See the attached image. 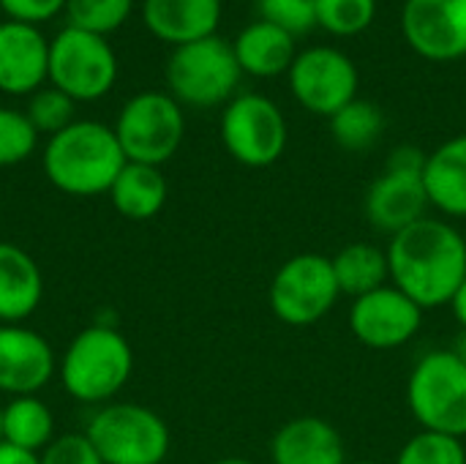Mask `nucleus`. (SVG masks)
<instances>
[{
	"label": "nucleus",
	"mask_w": 466,
	"mask_h": 464,
	"mask_svg": "<svg viewBox=\"0 0 466 464\" xmlns=\"http://www.w3.org/2000/svg\"><path fill=\"white\" fill-rule=\"evenodd\" d=\"M390 284L423 312L453 301L466 279V238L445 219L423 216L388 243Z\"/></svg>",
	"instance_id": "obj_1"
},
{
	"label": "nucleus",
	"mask_w": 466,
	"mask_h": 464,
	"mask_svg": "<svg viewBox=\"0 0 466 464\" xmlns=\"http://www.w3.org/2000/svg\"><path fill=\"white\" fill-rule=\"evenodd\" d=\"M115 129L98 120H74L44 148V172L55 189L71 197L106 194L126 167Z\"/></svg>",
	"instance_id": "obj_2"
},
{
	"label": "nucleus",
	"mask_w": 466,
	"mask_h": 464,
	"mask_svg": "<svg viewBox=\"0 0 466 464\" xmlns=\"http://www.w3.org/2000/svg\"><path fill=\"white\" fill-rule=\"evenodd\" d=\"M134 372V350L128 339L109 323L79 331L63 353V388L85 405H106L117 397Z\"/></svg>",
	"instance_id": "obj_3"
},
{
	"label": "nucleus",
	"mask_w": 466,
	"mask_h": 464,
	"mask_svg": "<svg viewBox=\"0 0 466 464\" xmlns=\"http://www.w3.org/2000/svg\"><path fill=\"white\" fill-rule=\"evenodd\" d=\"M407 405L426 432L466 440V364L453 350H429L410 372Z\"/></svg>",
	"instance_id": "obj_4"
},
{
	"label": "nucleus",
	"mask_w": 466,
	"mask_h": 464,
	"mask_svg": "<svg viewBox=\"0 0 466 464\" xmlns=\"http://www.w3.org/2000/svg\"><path fill=\"white\" fill-rule=\"evenodd\" d=\"M104 464H164L172 449L167 421L131 402H106L85 429Z\"/></svg>",
	"instance_id": "obj_5"
},
{
	"label": "nucleus",
	"mask_w": 466,
	"mask_h": 464,
	"mask_svg": "<svg viewBox=\"0 0 466 464\" xmlns=\"http://www.w3.org/2000/svg\"><path fill=\"white\" fill-rule=\"evenodd\" d=\"M240 66L232 44L218 36L175 46L167 63V85L169 96L180 107L210 109L218 104H229L240 85Z\"/></svg>",
	"instance_id": "obj_6"
},
{
	"label": "nucleus",
	"mask_w": 466,
	"mask_h": 464,
	"mask_svg": "<svg viewBox=\"0 0 466 464\" xmlns=\"http://www.w3.org/2000/svg\"><path fill=\"white\" fill-rule=\"evenodd\" d=\"M341 298L333 263L325 254H295L273 273L268 304L270 312L292 328H306L328 317Z\"/></svg>",
	"instance_id": "obj_7"
},
{
	"label": "nucleus",
	"mask_w": 466,
	"mask_h": 464,
	"mask_svg": "<svg viewBox=\"0 0 466 464\" xmlns=\"http://www.w3.org/2000/svg\"><path fill=\"white\" fill-rule=\"evenodd\" d=\"M183 134V107L161 90H145L128 98L115 123V137L126 159L150 167L169 161L177 153Z\"/></svg>",
	"instance_id": "obj_8"
},
{
	"label": "nucleus",
	"mask_w": 466,
	"mask_h": 464,
	"mask_svg": "<svg viewBox=\"0 0 466 464\" xmlns=\"http://www.w3.org/2000/svg\"><path fill=\"white\" fill-rule=\"evenodd\" d=\"M287 118L262 93H238L221 112V142L227 153L251 170L276 164L287 150Z\"/></svg>",
	"instance_id": "obj_9"
},
{
	"label": "nucleus",
	"mask_w": 466,
	"mask_h": 464,
	"mask_svg": "<svg viewBox=\"0 0 466 464\" xmlns=\"http://www.w3.org/2000/svg\"><path fill=\"white\" fill-rule=\"evenodd\" d=\"M117 57L104 36L63 27L49 41V82L74 101H96L112 90Z\"/></svg>",
	"instance_id": "obj_10"
},
{
	"label": "nucleus",
	"mask_w": 466,
	"mask_h": 464,
	"mask_svg": "<svg viewBox=\"0 0 466 464\" xmlns=\"http://www.w3.org/2000/svg\"><path fill=\"white\" fill-rule=\"evenodd\" d=\"M287 79L295 101L303 109L328 120L341 107L358 98V85H360L355 60L347 52L325 44L298 52V57L287 71Z\"/></svg>",
	"instance_id": "obj_11"
},
{
	"label": "nucleus",
	"mask_w": 466,
	"mask_h": 464,
	"mask_svg": "<svg viewBox=\"0 0 466 464\" xmlns=\"http://www.w3.org/2000/svg\"><path fill=\"white\" fill-rule=\"evenodd\" d=\"M352 336L369 350H399L423 328V309L399 287L385 284L352 301L347 314Z\"/></svg>",
	"instance_id": "obj_12"
},
{
	"label": "nucleus",
	"mask_w": 466,
	"mask_h": 464,
	"mask_svg": "<svg viewBox=\"0 0 466 464\" xmlns=\"http://www.w3.org/2000/svg\"><path fill=\"white\" fill-rule=\"evenodd\" d=\"M401 33L423 60H461L466 57V0H407Z\"/></svg>",
	"instance_id": "obj_13"
},
{
	"label": "nucleus",
	"mask_w": 466,
	"mask_h": 464,
	"mask_svg": "<svg viewBox=\"0 0 466 464\" xmlns=\"http://www.w3.org/2000/svg\"><path fill=\"white\" fill-rule=\"evenodd\" d=\"M429 194L423 186V172L385 167L366 191V222L385 235H396L410 224L420 222L429 211Z\"/></svg>",
	"instance_id": "obj_14"
},
{
	"label": "nucleus",
	"mask_w": 466,
	"mask_h": 464,
	"mask_svg": "<svg viewBox=\"0 0 466 464\" xmlns=\"http://www.w3.org/2000/svg\"><path fill=\"white\" fill-rule=\"evenodd\" d=\"M55 369V350L38 331L0 323V394L35 397Z\"/></svg>",
	"instance_id": "obj_15"
},
{
	"label": "nucleus",
	"mask_w": 466,
	"mask_h": 464,
	"mask_svg": "<svg viewBox=\"0 0 466 464\" xmlns=\"http://www.w3.org/2000/svg\"><path fill=\"white\" fill-rule=\"evenodd\" d=\"M49 79V41L25 22H0V90L33 96Z\"/></svg>",
	"instance_id": "obj_16"
},
{
	"label": "nucleus",
	"mask_w": 466,
	"mask_h": 464,
	"mask_svg": "<svg viewBox=\"0 0 466 464\" xmlns=\"http://www.w3.org/2000/svg\"><path fill=\"white\" fill-rule=\"evenodd\" d=\"M273 464H347V449L339 429L319 416L287 421L270 440Z\"/></svg>",
	"instance_id": "obj_17"
},
{
	"label": "nucleus",
	"mask_w": 466,
	"mask_h": 464,
	"mask_svg": "<svg viewBox=\"0 0 466 464\" xmlns=\"http://www.w3.org/2000/svg\"><path fill=\"white\" fill-rule=\"evenodd\" d=\"M142 19L158 41L183 46L216 36L221 0H145Z\"/></svg>",
	"instance_id": "obj_18"
},
{
	"label": "nucleus",
	"mask_w": 466,
	"mask_h": 464,
	"mask_svg": "<svg viewBox=\"0 0 466 464\" xmlns=\"http://www.w3.org/2000/svg\"><path fill=\"white\" fill-rule=\"evenodd\" d=\"M44 298L38 263L16 243L0 241V323L22 325Z\"/></svg>",
	"instance_id": "obj_19"
},
{
	"label": "nucleus",
	"mask_w": 466,
	"mask_h": 464,
	"mask_svg": "<svg viewBox=\"0 0 466 464\" xmlns=\"http://www.w3.org/2000/svg\"><path fill=\"white\" fill-rule=\"evenodd\" d=\"M423 186L431 208L448 219H466V134L445 139L426 156Z\"/></svg>",
	"instance_id": "obj_20"
},
{
	"label": "nucleus",
	"mask_w": 466,
	"mask_h": 464,
	"mask_svg": "<svg viewBox=\"0 0 466 464\" xmlns=\"http://www.w3.org/2000/svg\"><path fill=\"white\" fill-rule=\"evenodd\" d=\"M232 49H235L240 71L259 77V79L287 74L292 60L298 57L295 36L268 19H257L246 25L238 33Z\"/></svg>",
	"instance_id": "obj_21"
},
{
	"label": "nucleus",
	"mask_w": 466,
	"mask_h": 464,
	"mask_svg": "<svg viewBox=\"0 0 466 464\" xmlns=\"http://www.w3.org/2000/svg\"><path fill=\"white\" fill-rule=\"evenodd\" d=\"M106 194L120 216L131 222H147L161 213L169 189L161 167L126 161V167L120 170Z\"/></svg>",
	"instance_id": "obj_22"
},
{
	"label": "nucleus",
	"mask_w": 466,
	"mask_h": 464,
	"mask_svg": "<svg viewBox=\"0 0 466 464\" xmlns=\"http://www.w3.org/2000/svg\"><path fill=\"white\" fill-rule=\"evenodd\" d=\"M330 263L341 295H350L352 301L390 284L388 252L380 249L377 243L369 241L347 243L344 249L336 252V257H330Z\"/></svg>",
	"instance_id": "obj_23"
},
{
	"label": "nucleus",
	"mask_w": 466,
	"mask_h": 464,
	"mask_svg": "<svg viewBox=\"0 0 466 464\" xmlns=\"http://www.w3.org/2000/svg\"><path fill=\"white\" fill-rule=\"evenodd\" d=\"M55 440V416L38 397H14L3 407V443L41 454Z\"/></svg>",
	"instance_id": "obj_24"
},
{
	"label": "nucleus",
	"mask_w": 466,
	"mask_h": 464,
	"mask_svg": "<svg viewBox=\"0 0 466 464\" xmlns=\"http://www.w3.org/2000/svg\"><path fill=\"white\" fill-rule=\"evenodd\" d=\"M330 134L339 148L363 153L385 134V112L366 98H355L330 118Z\"/></svg>",
	"instance_id": "obj_25"
},
{
	"label": "nucleus",
	"mask_w": 466,
	"mask_h": 464,
	"mask_svg": "<svg viewBox=\"0 0 466 464\" xmlns=\"http://www.w3.org/2000/svg\"><path fill=\"white\" fill-rule=\"evenodd\" d=\"M377 16V0H317V27L350 38L363 33Z\"/></svg>",
	"instance_id": "obj_26"
},
{
	"label": "nucleus",
	"mask_w": 466,
	"mask_h": 464,
	"mask_svg": "<svg viewBox=\"0 0 466 464\" xmlns=\"http://www.w3.org/2000/svg\"><path fill=\"white\" fill-rule=\"evenodd\" d=\"M134 0H66V14H68V25L104 36L117 30L128 14H131Z\"/></svg>",
	"instance_id": "obj_27"
},
{
	"label": "nucleus",
	"mask_w": 466,
	"mask_h": 464,
	"mask_svg": "<svg viewBox=\"0 0 466 464\" xmlns=\"http://www.w3.org/2000/svg\"><path fill=\"white\" fill-rule=\"evenodd\" d=\"M393 464H466V446L459 438L420 429L401 446Z\"/></svg>",
	"instance_id": "obj_28"
},
{
	"label": "nucleus",
	"mask_w": 466,
	"mask_h": 464,
	"mask_svg": "<svg viewBox=\"0 0 466 464\" xmlns=\"http://www.w3.org/2000/svg\"><path fill=\"white\" fill-rule=\"evenodd\" d=\"M38 145V131L30 118L19 109L0 107V167L22 164L33 156Z\"/></svg>",
	"instance_id": "obj_29"
},
{
	"label": "nucleus",
	"mask_w": 466,
	"mask_h": 464,
	"mask_svg": "<svg viewBox=\"0 0 466 464\" xmlns=\"http://www.w3.org/2000/svg\"><path fill=\"white\" fill-rule=\"evenodd\" d=\"M25 115L30 118L38 134L55 137L57 131L74 123V98H68L57 88H41L30 96Z\"/></svg>",
	"instance_id": "obj_30"
},
{
	"label": "nucleus",
	"mask_w": 466,
	"mask_h": 464,
	"mask_svg": "<svg viewBox=\"0 0 466 464\" xmlns=\"http://www.w3.org/2000/svg\"><path fill=\"white\" fill-rule=\"evenodd\" d=\"M259 19L284 27L292 36L309 33L317 25V0H257Z\"/></svg>",
	"instance_id": "obj_31"
},
{
	"label": "nucleus",
	"mask_w": 466,
	"mask_h": 464,
	"mask_svg": "<svg viewBox=\"0 0 466 464\" xmlns=\"http://www.w3.org/2000/svg\"><path fill=\"white\" fill-rule=\"evenodd\" d=\"M41 464H104L98 457V451L93 449V443L87 440V435L82 432H68L55 438L41 454H38Z\"/></svg>",
	"instance_id": "obj_32"
},
{
	"label": "nucleus",
	"mask_w": 466,
	"mask_h": 464,
	"mask_svg": "<svg viewBox=\"0 0 466 464\" xmlns=\"http://www.w3.org/2000/svg\"><path fill=\"white\" fill-rule=\"evenodd\" d=\"M0 8L8 14L11 22H25V25H38L52 19L66 8V0H0Z\"/></svg>",
	"instance_id": "obj_33"
},
{
	"label": "nucleus",
	"mask_w": 466,
	"mask_h": 464,
	"mask_svg": "<svg viewBox=\"0 0 466 464\" xmlns=\"http://www.w3.org/2000/svg\"><path fill=\"white\" fill-rule=\"evenodd\" d=\"M426 156H429V153H423V150H420V148H415V145H399V148H393V150H390V156H388V164H385V167L410 170V172H423V167H426Z\"/></svg>",
	"instance_id": "obj_34"
},
{
	"label": "nucleus",
	"mask_w": 466,
	"mask_h": 464,
	"mask_svg": "<svg viewBox=\"0 0 466 464\" xmlns=\"http://www.w3.org/2000/svg\"><path fill=\"white\" fill-rule=\"evenodd\" d=\"M0 464H41V462H38V454L22 451V449H14V446H8V443H0Z\"/></svg>",
	"instance_id": "obj_35"
},
{
	"label": "nucleus",
	"mask_w": 466,
	"mask_h": 464,
	"mask_svg": "<svg viewBox=\"0 0 466 464\" xmlns=\"http://www.w3.org/2000/svg\"><path fill=\"white\" fill-rule=\"evenodd\" d=\"M451 309H453V317H456V323L461 325V331H466V279L464 284L459 287V293L453 295Z\"/></svg>",
	"instance_id": "obj_36"
},
{
	"label": "nucleus",
	"mask_w": 466,
	"mask_h": 464,
	"mask_svg": "<svg viewBox=\"0 0 466 464\" xmlns=\"http://www.w3.org/2000/svg\"><path fill=\"white\" fill-rule=\"evenodd\" d=\"M451 350H453V353H456V356H459V358L466 364V331L459 334V339L453 342V347H451Z\"/></svg>",
	"instance_id": "obj_37"
},
{
	"label": "nucleus",
	"mask_w": 466,
	"mask_h": 464,
	"mask_svg": "<svg viewBox=\"0 0 466 464\" xmlns=\"http://www.w3.org/2000/svg\"><path fill=\"white\" fill-rule=\"evenodd\" d=\"M213 464H254V462H248V459H243V457H224V459H216Z\"/></svg>",
	"instance_id": "obj_38"
},
{
	"label": "nucleus",
	"mask_w": 466,
	"mask_h": 464,
	"mask_svg": "<svg viewBox=\"0 0 466 464\" xmlns=\"http://www.w3.org/2000/svg\"><path fill=\"white\" fill-rule=\"evenodd\" d=\"M347 464H380V462H371V459H358V462H347Z\"/></svg>",
	"instance_id": "obj_39"
},
{
	"label": "nucleus",
	"mask_w": 466,
	"mask_h": 464,
	"mask_svg": "<svg viewBox=\"0 0 466 464\" xmlns=\"http://www.w3.org/2000/svg\"><path fill=\"white\" fill-rule=\"evenodd\" d=\"M0 443H3V407H0Z\"/></svg>",
	"instance_id": "obj_40"
}]
</instances>
